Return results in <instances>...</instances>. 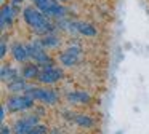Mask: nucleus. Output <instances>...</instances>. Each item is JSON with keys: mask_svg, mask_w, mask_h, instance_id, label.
Here are the masks:
<instances>
[{"mask_svg": "<svg viewBox=\"0 0 149 134\" xmlns=\"http://www.w3.org/2000/svg\"><path fill=\"white\" fill-rule=\"evenodd\" d=\"M36 101H34L31 96H27L26 93L23 94H13L7 99L5 102V107L10 113H18V112H26V110H31L34 107Z\"/></svg>", "mask_w": 149, "mask_h": 134, "instance_id": "nucleus-1", "label": "nucleus"}, {"mask_svg": "<svg viewBox=\"0 0 149 134\" xmlns=\"http://www.w3.org/2000/svg\"><path fill=\"white\" fill-rule=\"evenodd\" d=\"M26 94L31 96L34 101L43 102L45 105H53L58 102V94L52 88H39V86H29L26 89Z\"/></svg>", "mask_w": 149, "mask_h": 134, "instance_id": "nucleus-2", "label": "nucleus"}, {"mask_svg": "<svg viewBox=\"0 0 149 134\" xmlns=\"http://www.w3.org/2000/svg\"><path fill=\"white\" fill-rule=\"evenodd\" d=\"M40 123V117L39 115H26V117L19 118L13 123L11 129H13V134H31L32 129Z\"/></svg>", "mask_w": 149, "mask_h": 134, "instance_id": "nucleus-3", "label": "nucleus"}, {"mask_svg": "<svg viewBox=\"0 0 149 134\" xmlns=\"http://www.w3.org/2000/svg\"><path fill=\"white\" fill-rule=\"evenodd\" d=\"M64 72L61 67H56V64L53 66H47V67H40V75H39V82L42 85H55L59 80H63Z\"/></svg>", "mask_w": 149, "mask_h": 134, "instance_id": "nucleus-4", "label": "nucleus"}, {"mask_svg": "<svg viewBox=\"0 0 149 134\" xmlns=\"http://www.w3.org/2000/svg\"><path fill=\"white\" fill-rule=\"evenodd\" d=\"M18 13H19V6H15L13 3L5 2L2 5V10H0V29L7 30L8 27H11Z\"/></svg>", "mask_w": 149, "mask_h": 134, "instance_id": "nucleus-5", "label": "nucleus"}, {"mask_svg": "<svg viewBox=\"0 0 149 134\" xmlns=\"http://www.w3.org/2000/svg\"><path fill=\"white\" fill-rule=\"evenodd\" d=\"M80 53H82V50L79 46H69L68 50H64L63 53H59L58 59L64 67H74L75 64L79 62Z\"/></svg>", "mask_w": 149, "mask_h": 134, "instance_id": "nucleus-6", "label": "nucleus"}, {"mask_svg": "<svg viewBox=\"0 0 149 134\" xmlns=\"http://www.w3.org/2000/svg\"><path fill=\"white\" fill-rule=\"evenodd\" d=\"M11 56L19 64H27L31 61V54L27 51V45L21 43V41H15L11 45Z\"/></svg>", "mask_w": 149, "mask_h": 134, "instance_id": "nucleus-7", "label": "nucleus"}, {"mask_svg": "<svg viewBox=\"0 0 149 134\" xmlns=\"http://www.w3.org/2000/svg\"><path fill=\"white\" fill-rule=\"evenodd\" d=\"M66 99H68L71 104H80L85 105L91 101V96L88 94L87 91H82V89H75V91H69L66 94Z\"/></svg>", "mask_w": 149, "mask_h": 134, "instance_id": "nucleus-8", "label": "nucleus"}, {"mask_svg": "<svg viewBox=\"0 0 149 134\" xmlns=\"http://www.w3.org/2000/svg\"><path fill=\"white\" fill-rule=\"evenodd\" d=\"M21 75H23V78H26L27 82L39 80L40 66L37 62H27V64H24V67L21 69Z\"/></svg>", "mask_w": 149, "mask_h": 134, "instance_id": "nucleus-9", "label": "nucleus"}, {"mask_svg": "<svg viewBox=\"0 0 149 134\" xmlns=\"http://www.w3.org/2000/svg\"><path fill=\"white\" fill-rule=\"evenodd\" d=\"M31 85H27V80L23 78V75L18 77V78H15L13 82L7 83V88L10 93H15V94H18V93H26V89L29 88Z\"/></svg>", "mask_w": 149, "mask_h": 134, "instance_id": "nucleus-10", "label": "nucleus"}, {"mask_svg": "<svg viewBox=\"0 0 149 134\" xmlns=\"http://www.w3.org/2000/svg\"><path fill=\"white\" fill-rule=\"evenodd\" d=\"M19 73L21 72L18 69L8 66V64H3V66H2V73H0V77H2V82H3V83H10V82H13L15 78L21 77Z\"/></svg>", "mask_w": 149, "mask_h": 134, "instance_id": "nucleus-11", "label": "nucleus"}, {"mask_svg": "<svg viewBox=\"0 0 149 134\" xmlns=\"http://www.w3.org/2000/svg\"><path fill=\"white\" fill-rule=\"evenodd\" d=\"M75 32H79L80 35H85V37H95L96 35V27L90 22L85 21H79L75 24Z\"/></svg>", "mask_w": 149, "mask_h": 134, "instance_id": "nucleus-12", "label": "nucleus"}, {"mask_svg": "<svg viewBox=\"0 0 149 134\" xmlns=\"http://www.w3.org/2000/svg\"><path fill=\"white\" fill-rule=\"evenodd\" d=\"M74 123L79 124L80 128H93L95 126V120L90 117V115H85V113H80V115H74Z\"/></svg>", "mask_w": 149, "mask_h": 134, "instance_id": "nucleus-13", "label": "nucleus"}, {"mask_svg": "<svg viewBox=\"0 0 149 134\" xmlns=\"http://www.w3.org/2000/svg\"><path fill=\"white\" fill-rule=\"evenodd\" d=\"M40 41H42V45L47 48V50H52V48H56V46H59V43H61L59 37H56L55 34L43 35V37H40Z\"/></svg>", "mask_w": 149, "mask_h": 134, "instance_id": "nucleus-14", "label": "nucleus"}, {"mask_svg": "<svg viewBox=\"0 0 149 134\" xmlns=\"http://www.w3.org/2000/svg\"><path fill=\"white\" fill-rule=\"evenodd\" d=\"M0 56L5 57L7 56V41L2 40V43H0Z\"/></svg>", "mask_w": 149, "mask_h": 134, "instance_id": "nucleus-15", "label": "nucleus"}, {"mask_svg": "<svg viewBox=\"0 0 149 134\" xmlns=\"http://www.w3.org/2000/svg\"><path fill=\"white\" fill-rule=\"evenodd\" d=\"M0 134H13V129H11L10 126H5V124H2V131H0Z\"/></svg>", "mask_w": 149, "mask_h": 134, "instance_id": "nucleus-16", "label": "nucleus"}, {"mask_svg": "<svg viewBox=\"0 0 149 134\" xmlns=\"http://www.w3.org/2000/svg\"><path fill=\"white\" fill-rule=\"evenodd\" d=\"M24 2H26V0H10V3H13L15 6H21Z\"/></svg>", "mask_w": 149, "mask_h": 134, "instance_id": "nucleus-17", "label": "nucleus"}, {"mask_svg": "<svg viewBox=\"0 0 149 134\" xmlns=\"http://www.w3.org/2000/svg\"><path fill=\"white\" fill-rule=\"evenodd\" d=\"M5 108H7V107H2V110H0V121L5 120Z\"/></svg>", "mask_w": 149, "mask_h": 134, "instance_id": "nucleus-18", "label": "nucleus"}, {"mask_svg": "<svg viewBox=\"0 0 149 134\" xmlns=\"http://www.w3.org/2000/svg\"><path fill=\"white\" fill-rule=\"evenodd\" d=\"M31 2H34V5H37L39 2H42V0H31Z\"/></svg>", "mask_w": 149, "mask_h": 134, "instance_id": "nucleus-19", "label": "nucleus"}, {"mask_svg": "<svg viewBox=\"0 0 149 134\" xmlns=\"http://www.w3.org/2000/svg\"><path fill=\"white\" fill-rule=\"evenodd\" d=\"M59 3H66V2H69V0H58Z\"/></svg>", "mask_w": 149, "mask_h": 134, "instance_id": "nucleus-20", "label": "nucleus"}, {"mask_svg": "<svg viewBox=\"0 0 149 134\" xmlns=\"http://www.w3.org/2000/svg\"><path fill=\"white\" fill-rule=\"evenodd\" d=\"M50 134H61V133H58V131H52Z\"/></svg>", "mask_w": 149, "mask_h": 134, "instance_id": "nucleus-21", "label": "nucleus"}, {"mask_svg": "<svg viewBox=\"0 0 149 134\" xmlns=\"http://www.w3.org/2000/svg\"><path fill=\"white\" fill-rule=\"evenodd\" d=\"M2 2H3V3H5V0H2Z\"/></svg>", "mask_w": 149, "mask_h": 134, "instance_id": "nucleus-22", "label": "nucleus"}]
</instances>
